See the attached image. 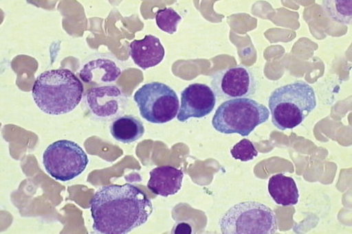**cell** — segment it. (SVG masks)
Returning <instances> with one entry per match:
<instances>
[{"label": "cell", "mask_w": 352, "mask_h": 234, "mask_svg": "<svg viewBox=\"0 0 352 234\" xmlns=\"http://www.w3.org/2000/svg\"><path fill=\"white\" fill-rule=\"evenodd\" d=\"M94 231L102 234H126L144 224L153 214L152 202L132 185L100 187L90 202Z\"/></svg>", "instance_id": "1"}, {"label": "cell", "mask_w": 352, "mask_h": 234, "mask_svg": "<svg viewBox=\"0 0 352 234\" xmlns=\"http://www.w3.org/2000/svg\"><path fill=\"white\" fill-rule=\"evenodd\" d=\"M83 86L69 69L46 71L36 78L32 97L36 106L46 115L68 114L81 102Z\"/></svg>", "instance_id": "2"}, {"label": "cell", "mask_w": 352, "mask_h": 234, "mask_svg": "<svg viewBox=\"0 0 352 234\" xmlns=\"http://www.w3.org/2000/svg\"><path fill=\"white\" fill-rule=\"evenodd\" d=\"M316 104L313 87L304 81L280 86L268 98L272 122L280 131L298 127L316 108Z\"/></svg>", "instance_id": "3"}, {"label": "cell", "mask_w": 352, "mask_h": 234, "mask_svg": "<svg viewBox=\"0 0 352 234\" xmlns=\"http://www.w3.org/2000/svg\"><path fill=\"white\" fill-rule=\"evenodd\" d=\"M268 108L249 98L226 100L217 108L212 119L215 130L223 134L248 137L259 125L270 119Z\"/></svg>", "instance_id": "4"}, {"label": "cell", "mask_w": 352, "mask_h": 234, "mask_svg": "<svg viewBox=\"0 0 352 234\" xmlns=\"http://www.w3.org/2000/svg\"><path fill=\"white\" fill-rule=\"evenodd\" d=\"M223 234H274L278 232L276 216L271 208L257 202L234 204L219 220Z\"/></svg>", "instance_id": "5"}, {"label": "cell", "mask_w": 352, "mask_h": 234, "mask_svg": "<svg viewBox=\"0 0 352 234\" xmlns=\"http://www.w3.org/2000/svg\"><path fill=\"white\" fill-rule=\"evenodd\" d=\"M133 100L142 118L151 124H166L178 115V95L164 83H146L136 91Z\"/></svg>", "instance_id": "6"}, {"label": "cell", "mask_w": 352, "mask_h": 234, "mask_svg": "<svg viewBox=\"0 0 352 234\" xmlns=\"http://www.w3.org/2000/svg\"><path fill=\"white\" fill-rule=\"evenodd\" d=\"M87 154L80 145L69 140L50 144L43 154V165L47 174L58 181L73 180L85 172Z\"/></svg>", "instance_id": "7"}, {"label": "cell", "mask_w": 352, "mask_h": 234, "mask_svg": "<svg viewBox=\"0 0 352 234\" xmlns=\"http://www.w3.org/2000/svg\"><path fill=\"white\" fill-rule=\"evenodd\" d=\"M258 86L253 71L245 66L221 70L212 76L211 89L220 100L250 98Z\"/></svg>", "instance_id": "8"}, {"label": "cell", "mask_w": 352, "mask_h": 234, "mask_svg": "<svg viewBox=\"0 0 352 234\" xmlns=\"http://www.w3.org/2000/svg\"><path fill=\"white\" fill-rule=\"evenodd\" d=\"M86 106L92 116L102 122H110L123 116L129 100L116 86L94 87L86 95Z\"/></svg>", "instance_id": "9"}, {"label": "cell", "mask_w": 352, "mask_h": 234, "mask_svg": "<svg viewBox=\"0 0 352 234\" xmlns=\"http://www.w3.org/2000/svg\"><path fill=\"white\" fill-rule=\"evenodd\" d=\"M217 104V97L211 87L195 83L182 93V106L177 119L186 122L190 119H202L210 115Z\"/></svg>", "instance_id": "10"}, {"label": "cell", "mask_w": 352, "mask_h": 234, "mask_svg": "<svg viewBox=\"0 0 352 234\" xmlns=\"http://www.w3.org/2000/svg\"><path fill=\"white\" fill-rule=\"evenodd\" d=\"M165 49L160 39L146 35L144 39L135 40L129 45V56L134 64L146 70L153 68L164 60Z\"/></svg>", "instance_id": "11"}, {"label": "cell", "mask_w": 352, "mask_h": 234, "mask_svg": "<svg viewBox=\"0 0 352 234\" xmlns=\"http://www.w3.org/2000/svg\"><path fill=\"white\" fill-rule=\"evenodd\" d=\"M183 178L182 171L175 167H157L150 172L148 187L153 194L167 198L178 194L182 189Z\"/></svg>", "instance_id": "12"}, {"label": "cell", "mask_w": 352, "mask_h": 234, "mask_svg": "<svg viewBox=\"0 0 352 234\" xmlns=\"http://www.w3.org/2000/svg\"><path fill=\"white\" fill-rule=\"evenodd\" d=\"M121 73L122 70L115 60L109 58H98L83 65L79 76L86 83L104 84L116 82Z\"/></svg>", "instance_id": "13"}, {"label": "cell", "mask_w": 352, "mask_h": 234, "mask_svg": "<svg viewBox=\"0 0 352 234\" xmlns=\"http://www.w3.org/2000/svg\"><path fill=\"white\" fill-rule=\"evenodd\" d=\"M267 189L272 200L279 206L291 207L298 203V187L291 177L283 174L274 175L268 181Z\"/></svg>", "instance_id": "14"}, {"label": "cell", "mask_w": 352, "mask_h": 234, "mask_svg": "<svg viewBox=\"0 0 352 234\" xmlns=\"http://www.w3.org/2000/svg\"><path fill=\"white\" fill-rule=\"evenodd\" d=\"M110 132L116 141L124 144H131L144 135L145 128L137 117L123 115L112 121Z\"/></svg>", "instance_id": "15"}, {"label": "cell", "mask_w": 352, "mask_h": 234, "mask_svg": "<svg viewBox=\"0 0 352 234\" xmlns=\"http://www.w3.org/2000/svg\"><path fill=\"white\" fill-rule=\"evenodd\" d=\"M322 8L329 18L341 24L350 25L352 19V1L327 0L322 2Z\"/></svg>", "instance_id": "16"}, {"label": "cell", "mask_w": 352, "mask_h": 234, "mask_svg": "<svg viewBox=\"0 0 352 234\" xmlns=\"http://www.w3.org/2000/svg\"><path fill=\"white\" fill-rule=\"evenodd\" d=\"M155 19H156L157 26L159 29L171 35L177 32L179 25L182 21V16L175 11L173 8H165L163 10H159Z\"/></svg>", "instance_id": "17"}, {"label": "cell", "mask_w": 352, "mask_h": 234, "mask_svg": "<svg viewBox=\"0 0 352 234\" xmlns=\"http://www.w3.org/2000/svg\"><path fill=\"white\" fill-rule=\"evenodd\" d=\"M232 157L234 160H239L242 162H248L253 161L258 156V150L255 146L248 139H243L239 141L237 144L233 146L230 150Z\"/></svg>", "instance_id": "18"}]
</instances>
